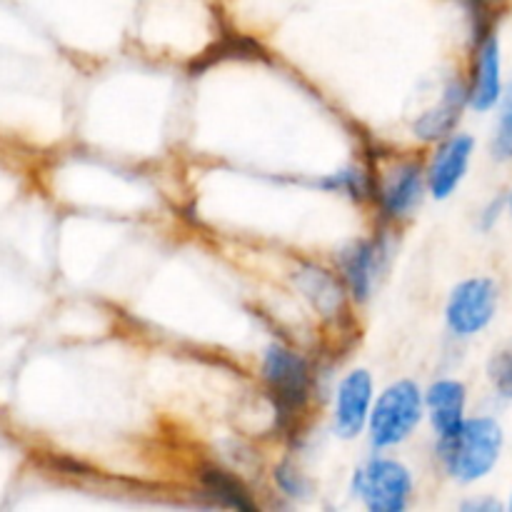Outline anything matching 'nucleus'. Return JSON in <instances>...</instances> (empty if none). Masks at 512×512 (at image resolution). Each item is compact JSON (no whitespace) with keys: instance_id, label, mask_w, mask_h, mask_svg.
<instances>
[{"instance_id":"obj_1","label":"nucleus","mask_w":512,"mask_h":512,"mask_svg":"<svg viewBox=\"0 0 512 512\" xmlns=\"http://www.w3.org/2000/svg\"><path fill=\"white\" fill-rule=\"evenodd\" d=\"M503 440V428L495 418L465 420L455 438L440 440L445 470L465 485L488 478L503 453Z\"/></svg>"},{"instance_id":"obj_2","label":"nucleus","mask_w":512,"mask_h":512,"mask_svg":"<svg viewBox=\"0 0 512 512\" xmlns=\"http://www.w3.org/2000/svg\"><path fill=\"white\" fill-rule=\"evenodd\" d=\"M263 383L275 405L280 425H288L305 410L310 398V368L303 355L270 345L263 358Z\"/></svg>"},{"instance_id":"obj_3","label":"nucleus","mask_w":512,"mask_h":512,"mask_svg":"<svg viewBox=\"0 0 512 512\" xmlns=\"http://www.w3.org/2000/svg\"><path fill=\"white\" fill-rule=\"evenodd\" d=\"M425 398L413 380H398L380 393L370 410L368 430L375 448H393L410 438L423 418Z\"/></svg>"},{"instance_id":"obj_4","label":"nucleus","mask_w":512,"mask_h":512,"mask_svg":"<svg viewBox=\"0 0 512 512\" xmlns=\"http://www.w3.org/2000/svg\"><path fill=\"white\" fill-rule=\"evenodd\" d=\"M355 495L373 512H400L408 508L413 493V478L398 460H370L355 473Z\"/></svg>"},{"instance_id":"obj_5","label":"nucleus","mask_w":512,"mask_h":512,"mask_svg":"<svg viewBox=\"0 0 512 512\" xmlns=\"http://www.w3.org/2000/svg\"><path fill=\"white\" fill-rule=\"evenodd\" d=\"M498 298V285L490 278H468L455 285L445 308L450 333L458 338L483 333L498 313Z\"/></svg>"},{"instance_id":"obj_6","label":"nucleus","mask_w":512,"mask_h":512,"mask_svg":"<svg viewBox=\"0 0 512 512\" xmlns=\"http://www.w3.org/2000/svg\"><path fill=\"white\" fill-rule=\"evenodd\" d=\"M503 58H500V40L490 30L480 38L478 50H475L473 78H470L468 95L470 108L478 113H488L503 98Z\"/></svg>"},{"instance_id":"obj_7","label":"nucleus","mask_w":512,"mask_h":512,"mask_svg":"<svg viewBox=\"0 0 512 512\" xmlns=\"http://www.w3.org/2000/svg\"><path fill=\"white\" fill-rule=\"evenodd\" d=\"M373 410V378L368 370L345 375L335 393V430L343 438H355L368 428Z\"/></svg>"},{"instance_id":"obj_8","label":"nucleus","mask_w":512,"mask_h":512,"mask_svg":"<svg viewBox=\"0 0 512 512\" xmlns=\"http://www.w3.org/2000/svg\"><path fill=\"white\" fill-rule=\"evenodd\" d=\"M473 150L475 140L465 133L450 135V138L443 140L438 153L430 160V168L425 170L428 173V190L433 193V198L445 200L458 190L465 173H468Z\"/></svg>"},{"instance_id":"obj_9","label":"nucleus","mask_w":512,"mask_h":512,"mask_svg":"<svg viewBox=\"0 0 512 512\" xmlns=\"http://www.w3.org/2000/svg\"><path fill=\"white\" fill-rule=\"evenodd\" d=\"M425 188H428V173H423L418 163H403L390 170L378 193L385 218L398 220L413 213L423 200Z\"/></svg>"},{"instance_id":"obj_10","label":"nucleus","mask_w":512,"mask_h":512,"mask_svg":"<svg viewBox=\"0 0 512 512\" xmlns=\"http://www.w3.org/2000/svg\"><path fill=\"white\" fill-rule=\"evenodd\" d=\"M465 403H468V393L458 380H438L430 385L425 395V408L440 440H450L460 433L465 425Z\"/></svg>"},{"instance_id":"obj_11","label":"nucleus","mask_w":512,"mask_h":512,"mask_svg":"<svg viewBox=\"0 0 512 512\" xmlns=\"http://www.w3.org/2000/svg\"><path fill=\"white\" fill-rule=\"evenodd\" d=\"M380 253H383V248L373 240H358L338 255L343 280L355 300H368V295L373 293L375 275L380 268Z\"/></svg>"},{"instance_id":"obj_12","label":"nucleus","mask_w":512,"mask_h":512,"mask_svg":"<svg viewBox=\"0 0 512 512\" xmlns=\"http://www.w3.org/2000/svg\"><path fill=\"white\" fill-rule=\"evenodd\" d=\"M465 105H470L468 85H463L460 80H453L445 90V98L438 108L428 110V113L420 115L415 120L413 130L420 140H428V143H443L445 138H450L458 125L460 115H463Z\"/></svg>"},{"instance_id":"obj_13","label":"nucleus","mask_w":512,"mask_h":512,"mask_svg":"<svg viewBox=\"0 0 512 512\" xmlns=\"http://www.w3.org/2000/svg\"><path fill=\"white\" fill-rule=\"evenodd\" d=\"M203 488L210 498L215 500L223 508H233V510H255L253 498H250L248 490L243 488L238 478H233L230 473L220 468H205L203 470Z\"/></svg>"},{"instance_id":"obj_14","label":"nucleus","mask_w":512,"mask_h":512,"mask_svg":"<svg viewBox=\"0 0 512 512\" xmlns=\"http://www.w3.org/2000/svg\"><path fill=\"white\" fill-rule=\"evenodd\" d=\"M300 285H303L305 295L315 303V308H320L323 313H333L335 308H340L343 293L325 270H308V273L300 275Z\"/></svg>"},{"instance_id":"obj_15","label":"nucleus","mask_w":512,"mask_h":512,"mask_svg":"<svg viewBox=\"0 0 512 512\" xmlns=\"http://www.w3.org/2000/svg\"><path fill=\"white\" fill-rule=\"evenodd\" d=\"M498 105L500 113L493 135V158L508 163V160H512V78L505 85L503 98H500Z\"/></svg>"},{"instance_id":"obj_16","label":"nucleus","mask_w":512,"mask_h":512,"mask_svg":"<svg viewBox=\"0 0 512 512\" xmlns=\"http://www.w3.org/2000/svg\"><path fill=\"white\" fill-rule=\"evenodd\" d=\"M488 378L500 398L512 400V340L500 350H495L488 363Z\"/></svg>"},{"instance_id":"obj_17","label":"nucleus","mask_w":512,"mask_h":512,"mask_svg":"<svg viewBox=\"0 0 512 512\" xmlns=\"http://www.w3.org/2000/svg\"><path fill=\"white\" fill-rule=\"evenodd\" d=\"M275 483H278V488L283 490L288 498H295V500L310 498L308 478H305L293 463H280L278 468H275Z\"/></svg>"},{"instance_id":"obj_18","label":"nucleus","mask_w":512,"mask_h":512,"mask_svg":"<svg viewBox=\"0 0 512 512\" xmlns=\"http://www.w3.org/2000/svg\"><path fill=\"white\" fill-rule=\"evenodd\" d=\"M323 188L348 193L353 195V198H363L370 190V183L368 178H365L363 170H340V173H333L330 178L323 180Z\"/></svg>"},{"instance_id":"obj_19","label":"nucleus","mask_w":512,"mask_h":512,"mask_svg":"<svg viewBox=\"0 0 512 512\" xmlns=\"http://www.w3.org/2000/svg\"><path fill=\"white\" fill-rule=\"evenodd\" d=\"M505 205H508V198L490 200V205L483 210V215H480V225H483V230H490L495 223H498V218H500V213L505 210Z\"/></svg>"},{"instance_id":"obj_20","label":"nucleus","mask_w":512,"mask_h":512,"mask_svg":"<svg viewBox=\"0 0 512 512\" xmlns=\"http://www.w3.org/2000/svg\"><path fill=\"white\" fill-rule=\"evenodd\" d=\"M465 510H488L498 512L500 505L495 500H473V503H465Z\"/></svg>"},{"instance_id":"obj_21","label":"nucleus","mask_w":512,"mask_h":512,"mask_svg":"<svg viewBox=\"0 0 512 512\" xmlns=\"http://www.w3.org/2000/svg\"><path fill=\"white\" fill-rule=\"evenodd\" d=\"M508 210H510V215H512V190H510V195H508Z\"/></svg>"},{"instance_id":"obj_22","label":"nucleus","mask_w":512,"mask_h":512,"mask_svg":"<svg viewBox=\"0 0 512 512\" xmlns=\"http://www.w3.org/2000/svg\"><path fill=\"white\" fill-rule=\"evenodd\" d=\"M473 3H475V5H478V8H483V5H485V3H488V0H473Z\"/></svg>"},{"instance_id":"obj_23","label":"nucleus","mask_w":512,"mask_h":512,"mask_svg":"<svg viewBox=\"0 0 512 512\" xmlns=\"http://www.w3.org/2000/svg\"><path fill=\"white\" fill-rule=\"evenodd\" d=\"M510 510H512V498H510Z\"/></svg>"}]
</instances>
